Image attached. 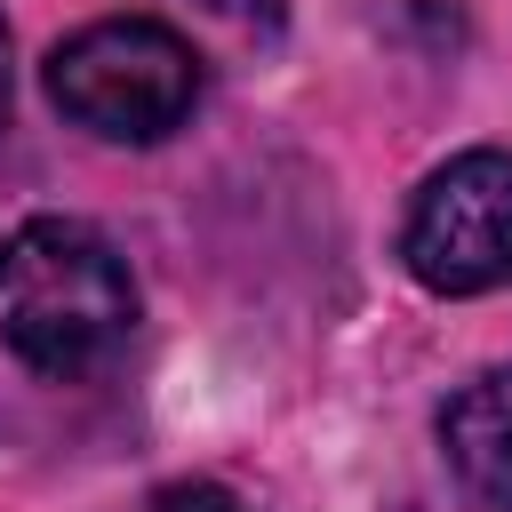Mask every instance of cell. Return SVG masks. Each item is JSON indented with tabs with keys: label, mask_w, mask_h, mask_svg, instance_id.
Returning <instances> with one entry per match:
<instances>
[{
	"label": "cell",
	"mask_w": 512,
	"mask_h": 512,
	"mask_svg": "<svg viewBox=\"0 0 512 512\" xmlns=\"http://www.w3.org/2000/svg\"><path fill=\"white\" fill-rule=\"evenodd\" d=\"M136 328L120 248L80 216H32L0 240V336L32 376H96Z\"/></svg>",
	"instance_id": "cell-1"
},
{
	"label": "cell",
	"mask_w": 512,
	"mask_h": 512,
	"mask_svg": "<svg viewBox=\"0 0 512 512\" xmlns=\"http://www.w3.org/2000/svg\"><path fill=\"white\" fill-rule=\"evenodd\" d=\"M48 96L88 136L160 144L200 104V56L184 48V32H168L152 16H104L48 56Z\"/></svg>",
	"instance_id": "cell-2"
},
{
	"label": "cell",
	"mask_w": 512,
	"mask_h": 512,
	"mask_svg": "<svg viewBox=\"0 0 512 512\" xmlns=\"http://www.w3.org/2000/svg\"><path fill=\"white\" fill-rule=\"evenodd\" d=\"M400 256L432 296H488L512 288V152L480 144L432 168L408 200Z\"/></svg>",
	"instance_id": "cell-3"
},
{
	"label": "cell",
	"mask_w": 512,
	"mask_h": 512,
	"mask_svg": "<svg viewBox=\"0 0 512 512\" xmlns=\"http://www.w3.org/2000/svg\"><path fill=\"white\" fill-rule=\"evenodd\" d=\"M440 448H448V464H456V480L472 496L512 512V368L472 376L440 408Z\"/></svg>",
	"instance_id": "cell-4"
},
{
	"label": "cell",
	"mask_w": 512,
	"mask_h": 512,
	"mask_svg": "<svg viewBox=\"0 0 512 512\" xmlns=\"http://www.w3.org/2000/svg\"><path fill=\"white\" fill-rule=\"evenodd\" d=\"M144 512H248L224 480H168V488H152V504Z\"/></svg>",
	"instance_id": "cell-5"
},
{
	"label": "cell",
	"mask_w": 512,
	"mask_h": 512,
	"mask_svg": "<svg viewBox=\"0 0 512 512\" xmlns=\"http://www.w3.org/2000/svg\"><path fill=\"white\" fill-rule=\"evenodd\" d=\"M216 16H232V24H280L288 16V0H208Z\"/></svg>",
	"instance_id": "cell-6"
},
{
	"label": "cell",
	"mask_w": 512,
	"mask_h": 512,
	"mask_svg": "<svg viewBox=\"0 0 512 512\" xmlns=\"http://www.w3.org/2000/svg\"><path fill=\"white\" fill-rule=\"evenodd\" d=\"M8 96H16V72H8V24H0V128H8Z\"/></svg>",
	"instance_id": "cell-7"
}]
</instances>
